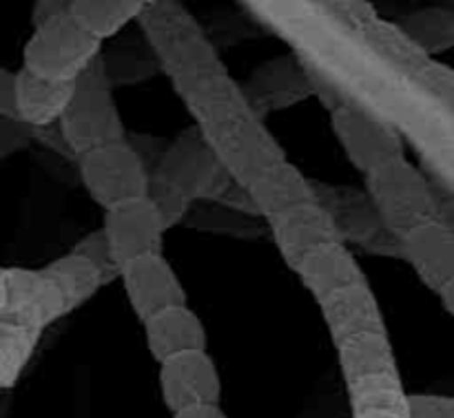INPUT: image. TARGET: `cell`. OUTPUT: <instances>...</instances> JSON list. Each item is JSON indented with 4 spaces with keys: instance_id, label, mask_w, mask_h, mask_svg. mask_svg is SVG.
<instances>
[{
    "instance_id": "obj_17",
    "label": "cell",
    "mask_w": 454,
    "mask_h": 418,
    "mask_svg": "<svg viewBox=\"0 0 454 418\" xmlns=\"http://www.w3.org/2000/svg\"><path fill=\"white\" fill-rule=\"evenodd\" d=\"M266 221H269L270 235H273L279 255L291 270H295L301 257L313 248L322 246V244L341 242L340 230H337L331 213L317 199L297 204V206L278 213Z\"/></svg>"
},
{
    "instance_id": "obj_14",
    "label": "cell",
    "mask_w": 454,
    "mask_h": 418,
    "mask_svg": "<svg viewBox=\"0 0 454 418\" xmlns=\"http://www.w3.org/2000/svg\"><path fill=\"white\" fill-rule=\"evenodd\" d=\"M160 394L171 414L198 406H220L222 379L207 350L177 354L160 363Z\"/></svg>"
},
{
    "instance_id": "obj_28",
    "label": "cell",
    "mask_w": 454,
    "mask_h": 418,
    "mask_svg": "<svg viewBox=\"0 0 454 418\" xmlns=\"http://www.w3.org/2000/svg\"><path fill=\"white\" fill-rule=\"evenodd\" d=\"M71 252L82 257L84 261H89V264L98 270V275H100L102 279V288H105L106 283L114 282V279H120V268L115 266L114 257H111L109 244H106V237L105 233H102V228L91 230L87 237L80 239Z\"/></svg>"
},
{
    "instance_id": "obj_23",
    "label": "cell",
    "mask_w": 454,
    "mask_h": 418,
    "mask_svg": "<svg viewBox=\"0 0 454 418\" xmlns=\"http://www.w3.org/2000/svg\"><path fill=\"white\" fill-rule=\"evenodd\" d=\"M74 82H49L29 71H16L18 122L27 128H44L58 124L65 113Z\"/></svg>"
},
{
    "instance_id": "obj_30",
    "label": "cell",
    "mask_w": 454,
    "mask_h": 418,
    "mask_svg": "<svg viewBox=\"0 0 454 418\" xmlns=\"http://www.w3.org/2000/svg\"><path fill=\"white\" fill-rule=\"evenodd\" d=\"M0 120H4V122H18L16 71L7 69V66H0Z\"/></svg>"
},
{
    "instance_id": "obj_4",
    "label": "cell",
    "mask_w": 454,
    "mask_h": 418,
    "mask_svg": "<svg viewBox=\"0 0 454 418\" xmlns=\"http://www.w3.org/2000/svg\"><path fill=\"white\" fill-rule=\"evenodd\" d=\"M324 9L335 20L348 27L362 38L372 53L393 65L411 80H415L426 93L442 104L454 109V71L450 65L430 58L399 29L397 22L380 16L371 3L362 0H322Z\"/></svg>"
},
{
    "instance_id": "obj_20",
    "label": "cell",
    "mask_w": 454,
    "mask_h": 418,
    "mask_svg": "<svg viewBox=\"0 0 454 418\" xmlns=\"http://www.w3.org/2000/svg\"><path fill=\"white\" fill-rule=\"evenodd\" d=\"M293 273L301 279L315 304L326 299L333 292L368 282L362 266L344 242H331L313 248L301 257Z\"/></svg>"
},
{
    "instance_id": "obj_34",
    "label": "cell",
    "mask_w": 454,
    "mask_h": 418,
    "mask_svg": "<svg viewBox=\"0 0 454 418\" xmlns=\"http://www.w3.org/2000/svg\"><path fill=\"white\" fill-rule=\"evenodd\" d=\"M350 418H406V412H395V410H364L350 414Z\"/></svg>"
},
{
    "instance_id": "obj_22",
    "label": "cell",
    "mask_w": 454,
    "mask_h": 418,
    "mask_svg": "<svg viewBox=\"0 0 454 418\" xmlns=\"http://www.w3.org/2000/svg\"><path fill=\"white\" fill-rule=\"evenodd\" d=\"M244 190L255 208V215L264 220L315 199L313 182L288 159L257 175Z\"/></svg>"
},
{
    "instance_id": "obj_6",
    "label": "cell",
    "mask_w": 454,
    "mask_h": 418,
    "mask_svg": "<svg viewBox=\"0 0 454 418\" xmlns=\"http://www.w3.org/2000/svg\"><path fill=\"white\" fill-rule=\"evenodd\" d=\"M364 182L381 224L397 239L421 224L442 221V189L406 158L375 168Z\"/></svg>"
},
{
    "instance_id": "obj_13",
    "label": "cell",
    "mask_w": 454,
    "mask_h": 418,
    "mask_svg": "<svg viewBox=\"0 0 454 418\" xmlns=\"http://www.w3.org/2000/svg\"><path fill=\"white\" fill-rule=\"evenodd\" d=\"M313 190L315 199L331 213L341 242L346 244V239H353L377 255L402 257V244L381 224L366 193H357L350 189H331V186L317 184V182H313Z\"/></svg>"
},
{
    "instance_id": "obj_19",
    "label": "cell",
    "mask_w": 454,
    "mask_h": 418,
    "mask_svg": "<svg viewBox=\"0 0 454 418\" xmlns=\"http://www.w3.org/2000/svg\"><path fill=\"white\" fill-rule=\"evenodd\" d=\"M335 350L355 337L386 332V319L371 283L344 288L317 301Z\"/></svg>"
},
{
    "instance_id": "obj_8",
    "label": "cell",
    "mask_w": 454,
    "mask_h": 418,
    "mask_svg": "<svg viewBox=\"0 0 454 418\" xmlns=\"http://www.w3.org/2000/svg\"><path fill=\"white\" fill-rule=\"evenodd\" d=\"M100 56L102 43L91 38L67 9L34 27L22 49L20 69L49 82H75Z\"/></svg>"
},
{
    "instance_id": "obj_27",
    "label": "cell",
    "mask_w": 454,
    "mask_h": 418,
    "mask_svg": "<svg viewBox=\"0 0 454 418\" xmlns=\"http://www.w3.org/2000/svg\"><path fill=\"white\" fill-rule=\"evenodd\" d=\"M38 268H0V321H13L34 297Z\"/></svg>"
},
{
    "instance_id": "obj_26",
    "label": "cell",
    "mask_w": 454,
    "mask_h": 418,
    "mask_svg": "<svg viewBox=\"0 0 454 418\" xmlns=\"http://www.w3.org/2000/svg\"><path fill=\"white\" fill-rule=\"evenodd\" d=\"M43 332L18 323L0 321V390H9L20 381L29 366Z\"/></svg>"
},
{
    "instance_id": "obj_9",
    "label": "cell",
    "mask_w": 454,
    "mask_h": 418,
    "mask_svg": "<svg viewBox=\"0 0 454 418\" xmlns=\"http://www.w3.org/2000/svg\"><path fill=\"white\" fill-rule=\"evenodd\" d=\"M100 288L102 279L98 270L82 257L67 252L65 257H58L51 264L38 268V286L34 297L27 308L9 323L44 332L58 319L87 304Z\"/></svg>"
},
{
    "instance_id": "obj_15",
    "label": "cell",
    "mask_w": 454,
    "mask_h": 418,
    "mask_svg": "<svg viewBox=\"0 0 454 418\" xmlns=\"http://www.w3.org/2000/svg\"><path fill=\"white\" fill-rule=\"evenodd\" d=\"M129 306L140 321L176 306H186V290L162 255H145L120 268Z\"/></svg>"
},
{
    "instance_id": "obj_29",
    "label": "cell",
    "mask_w": 454,
    "mask_h": 418,
    "mask_svg": "<svg viewBox=\"0 0 454 418\" xmlns=\"http://www.w3.org/2000/svg\"><path fill=\"white\" fill-rule=\"evenodd\" d=\"M406 418H454V399L446 394H408Z\"/></svg>"
},
{
    "instance_id": "obj_31",
    "label": "cell",
    "mask_w": 454,
    "mask_h": 418,
    "mask_svg": "<svg viewBox=\"0 0 454 418\" xmlns=\"http://www.w3.org/2000/svg\"><path fill=\"white\" fill-rule=\"evenodd\" d=\"M29 137L38 140L44 149L53 151V153L60 155V158L71 159V162H75V159H78L74 155V151L69 149V144H67L65 137H62L58 124H51V127H44V128H29Z\"/></svg>"
},
{
    "instance_id": "obj_5",
    "label": "cell",
    "mask_w": 454,
    "mask_h": 418,
    "mask_svg": "<svg viewBox=\"0 0 454 418\" xmlns=\"http://www.w3.org/2000/svg\"><path fill=\"white\" fill-rule=\"evenodd\" d=\"M350 412H406V388L388 332L355 337L337 348Z\"/></svg>"
},
{
    "instance_id": "obj_10",
    "label": "cell",
    "mask_w": 454,
    "mask_h": 418,
    "mask_svg": "<svg viewBox=\"0 0 454 418\" xmlns=\"http://www.w3.org/2000/svg\"><path fill=\"white\" fill-rule=\"evenodd\" d=\"M75 164L89 197L105 211L149 193L151 168L129 140L82 153Z\"/></svg>"
},
{
    "instance_id": "obj_33",
    "label": "cell",
    "mask_w": 454,
    "mask_h": 418,
    "mask_svg": "<svg viewBox=\"0 0 454 418\" xmlns=\"http://www.w3.org/2000/svg\"><path fill=\"white\" fill-rule=\"evenodd\" d=\"M171 418H229L220 406H198L176 412Z\"/></svg>"
},
{
    "instance_id": "obj_1",
    "label": "cell",
    "mask_w": 454,
    "mask_h": 418,
    "mask_svg": "<svg viewBox=\"0 0 454 418\" xmlns=\"http://www.w3.org/2000/svg\"><path fill=\"white\" fill-rule=\"evenodd\" d=\"M244 9L291 47L341 104L393 127L446 193L454 190V109L434 100L324 9L322 0H248Z\"/></svg>"
},
{
    "instance_id": "obj_2",
    "label": "cell",
    "mask_w": 454,
    "mask_h": 418,
    "mask_svg": "<svg viewBox=\"0 0 454 418\" xmlns=\"http://www.w3.org/2000/svg\"><path fill=\"white\" fill-rule=\"evenodd\" d=\"M137 25L160 69L193 118V128L235 184L247 189L257 175L286 162L278 137L251 109L242 84L231 75L215 44L184 4L146 0Z\"/></svg>"
},
{
    "instance_id": "obj_7",
    "label": "cell",
    "mask_w": 454,
    "mask_h": 418,
    "mask_svg": "<svg viewBox=\"0 0 454 418\" xmlns=\"http://www.w3.org/2000/svg\"><path fill=\"white\" fill-rule=\"evenodd\" d=\"M58 128L75 158L127 140V128L114 96V82L109 80L102 56L74 82V93L65 113L58 120Z\"/></svg>"
},
{
    "instance_id": "obj_32",
    "label": "cell",
    "mask_w": 454,
    "mask_h": 418,
    "mask_svg": "<svg viewBox=\"0 0 454 418\" xmlns=\"http://www.w3.org/2000/svg\"><path fill=\"white\" fill-rule=\"evenodd\" d=\"M69 9V0H40V3L34 4V12H31V20H34V27L40 25V22L49 20V18L58 16V13L67 12Z\"/></svg>"
},
{
    "instance_id": "obj_24",
    "label": "cell",
    "mask_w": 454,
    "mask_h": 418,
    "mask_svg": "<svg viewBox=\"0 0 454 418\" xmlns=\"http://www.w3.org/2000/svg\"><path fill=\"white\" fill-rule=\"evenodd\" d=\"M146 0H69V13L98 43L114 38L136 22Z\"/></svg>"
},
{
    "instance_id": "obj_16",
    "label": "cell",
    "mask_w": 454,
    "mask_h": 418,
    "mask_svg": "<svg viewBox=\"0 0 454 418\" xmlns=\"http://www.w3.org/2000/svg\"><path fill=\"white\" fill-rule=\"evenodd\" d=\"M242 91L251 109L262 120L273 111H284L313 96L309 75L293 53L270 58L269 62L257 66L247 84H242Z\"/></svg>"
},
{
    "instance_id": "obj_11",
    "label": "cell",
    "mask_w": 454,
    "mask_h": 418,
    "mask_svg": "<svg viewBox=\"0 0 454 418\" xmlns=\"http://www.w3.org/2000/svg\"><path fill=\"white\" fill-rule=\"evenodd\" d=\"M331 124L348 162L362 175H368L395 159L406 158L403 137L393 127L364 111L348 104L337 106L335 111H331Z\"/></svg>"
},
{
    "instance_id": "obj_12",
    "label": "cell",
    "mask_w": 454,
    "mask_h": 418,
    "mask_svg": "<svg viewBox=\"0 0 454 418\" xmlns=\"http://www.w3.org/2000/svg\"><path fill=\"white\" fill-rule=\"evenodd\" d=\"M102 233L115 266L122 268L124 264L145 255H162L167 230L155 204L149 197H137L105 211Z\"/></svg>"
},
{
    "instance_id": "obj_21",
    "label": "cell",
    "mask_w": 454,
    "mask_h": 418,
    "mask_svg": "<svg viewBox=\"0 0 454 418\" xmlns=\"http://www.w3.org/2000/svg\"><path fill=\"white\" fill-rule=\"evenodd\" d=\"M142 326H145L146 350L155 363H164L167 359L193 350H207V328L189 306L162 310L142 321Z\"/></svg>"
},
{
    "instance_id": "obj_18",
    "label": "cell",
    "mask_w": 454,
    "mask_h": 418,
    "mask_svg": "<svg viewBox=\"0 0 454 418\" xmlns=\"http://www.w3.org/2000/svg\"><path fill=\"white\" fill-rule=\"evenodd\" d=\"M402 259H406L424 282L439 295L454 286V226L428 221L408 230L402 239Z\"/></svg>"
},
{
    "instance_id": "obj_25",
    "label": "cell",
    "mask_w": 454,
    "mask_h": 418,
    "mask_svg": "<svg viewBox=\"0 0 454 418\" xmlns=\"http://www.w3.org/2000/svg\"><path fill=\"white\" fill-rule=\"evenodd\" d=\"M399 29L426 53L434 58L454 44V13L446 7H428L397 22Z\"/></svg>"
},
{
    "instance_id": "obj_3",
    "label": "cell",
    "mask_w": 454,
    "mask_h": 418,
    "mask_svg": "<svg viewBox=\"0 0 454 418\" xmlns=\"http://www.w3.org/2000/svg\"><path fill=\"white\" fill-rule=\"evenodd\" d=\"M235 186L226 171L193 127L182 131L153 164L146 197L155 204L164 230L180 224L193 202H222Z\"/></svg>"
}]
</instances>
